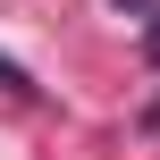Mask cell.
<instances>
[{
    "label": "cell",
    "mask_w": 160,
    "mask_h": 160,
    "mask_svg": "<svg viewBox=\"0 0 160 160\" xmlns=\"http://www.w3.org/2000/svg\"><path fill=\"white\" fill-rule=\"evenodd\" d=\"M0 93H34V76H25L17 59H0Z\"/></svg>",
    "instance_id": "1"
},
{
    "label": "cell",
    "mask_w": 160,
    "mask_h": 160,
    "mask_svg": "<svg viewBox=\"0 0 160 160\" xmlns=\"http://www.w3.org/2000/svg\"><path fill=\"white\" fill-rule=\"evenodd\" d=\"M143 59L160 68V8H152V25H143Z\"/></svg>",
    "instance_id": "2"
},
{
    "label": "cell",
    "mask_w": 160,
    "mask_h": 160,
    "mask_svg": "<svg viewBox=\"0 0 160 160\" xmlns=\"http://www.w3.org/2000/svg\"><path fill=\"white\" fill-rule=\"evenodd\" d=\"M110 8H160V0H110Z\"/></svg>",
    "instance_id": "3"
}]
</instances>
